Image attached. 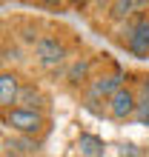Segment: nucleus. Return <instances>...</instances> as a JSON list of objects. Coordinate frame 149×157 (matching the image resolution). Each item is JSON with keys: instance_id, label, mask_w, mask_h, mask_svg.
Wrapping results in <instances>:
<instances>
[{"instance_id": "f257e3e1", "label": "nucleus", "mask_w": 149, "mask_h": 157, "mask_svg": "<svg viewBox=\"0 0 149 157\" xmlns=\"http://www.w3.org/2000/svg\"><path fill=\"white\" fill-rule=\"evenodd\" d=\"M120 43L132 57H138V60L149 57V14L146 12L135 14L132 20H126L120 26Z\"/></svg>"}, {"instance_id": "f03ea898", "label": "nucleus", "mask_w": 149, "mask_h": 157, "mask_svg": "<svg viewBox=\"0 0 149 157\" xmlns=\"http://www.w3.org/2000/svg\"><path fill=\"white\" fill-rule=\"evenodd\" d=\"M3 123L12 128L17 137H37V134L46 132V114L23 109V106H14L12 112H3Z\"/></svg>"}, {"instance_id": "7ed1b4c3", "label": "nucleus", "mask_w": 149, "mask_h": 157, "mask_svg": "<svg viewBox=\"0 0 149 157\" xmlns=\"http://www.w3.org/2000/svg\"><path fill=\"white\" fill-rule=\"evenodd\" d=\"M135 112H138V91L132 86H123L115 97L106 103V114L118 123H126V120H135Z\"/></svg>"}, {"instance_id": "20e7f679", "label": "nucleus", "mask_w": 149, "mask_h": 157, "mask_svg": "<svg viewBox=\"0 0 149 157\" xmlns=\"http://www.w3.org/2000/svg\"><path fill=\"white\" fill-rule=\"evenodd\" d=\"M34 57L43 69H54L58 63L66 60V43L60 37H54V34H43L34 46Z\"/></svg>"}, {"instance_id": "39448f33", "label": "nucleus", "mask_w": 149, "mask_h": 157, "mask_svg": "<svg viewBox=\"0 0 149 157\" xmlns=\"http://www.w3.org/2000/svg\"><path fill=\"white\" fill-rule=\"evenodd\" d=\"M20 80H17L14 71H3L0 75V106H3V112H12L17 106V100H20Z\"/></svg>"}, {"instance_id": "423d86ee", "label": "nucleus", "mask_w": 149, "mask_h": 157, "mask_svg": "<svg viewBox=\"0 0 149 157\" xmlns=\"http://www.w3.org/2000/svg\"><path fill=\"white\" fill-rule=\"evenodd\" d=\"M109 17L112 20H132L135 14H141L138 9H149V3H143V0H118V3H109Z\"/></svg>"}, {"instance_id": "0eeeda50", "label": "nucleus", "mask_w": 149, "mask_h": 157, "mask_svg": "<svg viewBox=\"0 0 149 157\" xmlns=\"http://www.w3.org/2000/svg\"><path fill=\"white\" fill-rule=\"evenodd\" d=\"M17 106H23V109H32V112H43V106H46V97H43V91L37 89L34 83H23Z\"/></svg>"}, {"instance_id": "6e6552de", "label": "nucleus", "mask_w": 149, "mask_h": 157, "mask_svg": "<svg viewBox=\"0 0 149 157\" xmlns=\"http://www.w3.org/2000/svg\"><path fill=\"white\" fill-rule=\"evenodd\" d=\"M78 149H80L83 157H103V154H106V143L100 140V137H95V134L83 132V134L78 137Z\"/></svg>"}, {"instance_id": "1a4fd4ad", "label": "nucleus", "mask_w": 149, "mask_h": 157, "mask_svg": "<svg viewBox=\"0 0 149 157\" xmlns=\"http://www.w3.org/2000/svg\"><path fill=\"white\" fill-rule=\"evenodd\" d=\"M89 69H92V60L83 57V60H74L69 71H66V80L72 83V86H89L92 77H89Z\"/></svg>"}, {"instance_id": "9d476101", "label": "nucleus", "mask_w": 149, "mask_h": 157, "mask_svg": "<svg viewBox=\"0 0 149 157\" xmlns=\"http://www.w3.org/2000/svg\"><path fill=\"white\" fill-rule=\"evenodd\" d=\"M135 120H138V123H143V126H149V100H146L143 94H138V112H135Z\"/></svg>"}, {"instance_id": "9b49d317", "label": "nucleus", "mask_w": 149, "mask_h": 157, "mask_svg": "<svg viewBox=\"0 0 149 157\" xmlns=\"http://www.w3.org/2000/svg\"><path fill=\"white\" fill-rule=\"evenodd\" d=\"M135 91H138V94H143V97L149 100V75H143L141 80H138V86H135Z\"/></svg>"}]
</instances>
